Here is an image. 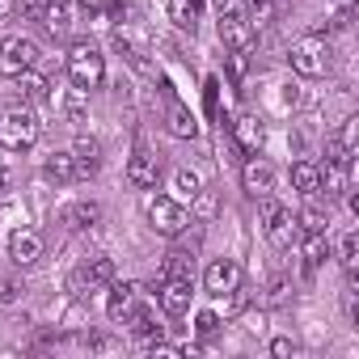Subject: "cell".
Returning <instances> with one entry per match:
<instances>
[{"label": "cell", "instance_id": "obj_28", "mask_svg": "<svg viewBox=\"0 0 359 359\" xmlns=\"http://www.w3.org/2000/svg\"><path fill=\"white\" fill-rule=\"evenodd\" d=\"M296 224H300V233H325V229H330V212L317 208V203H309V208L296 216Z\"/></svg>", "mask_w": 359, "mask_h": 359}, {"label": "cell", "instance_id": "obj_16", "mask_svg": "<svg viewBox=\"0 0 359 359\" xmlns=\"http://www.w3.org/2000/svg\"><path fill=\"white\" fill-rule=\"evenodd\" d=\"M140 309V287L135 283H110V300H106V317L118 325V321H127L131 313Z\"/></svg>", "mask_w": 359, "mask_h": 359}, {"label": "cell", "instance_id": "obj_31", "mask_svg": "<svg viewBox=\"0 0 359 359\" xmlns=\"http://www.w3.org/2000/svg\"><path fill=\"white\" fill-rule=\"evenodd\" d=\"M245 18L254 22V30L266 26V22L275 18V0H245Z\"/></svg>", "mask_w": 359, "mask_h": 359}, {"label": "cell", "instance_id": "obj_29", "mask_svg": "<svg viewBox=\"0 0 359 359\" xmlns=\"http://www.w3.org/2000/svg\"><path fill=\"white\" fill-rule=\"evenodd\" d=\"M47 177H55V182H72V177H76L72 152H51L47 156Z\"/></svg>", "mask_w": 359, "mask_h": 359}, {"label": "cell", "instance_id": "obj_10", "mask_svg": "<svg viewBox=\"0 0 359 359\" xmlns=\"http://www.w3.org/2000/svg\"><path fill=\"white\" fill-rule=\"evenodd\" d=\"M156 177H161V156L148 144H135V152L127 161V182L140 187V191H148V187H156Z\"/></svg>", "mask_w": 359, "mask_h": 359}, {"label": "cell", "instance_id": "obj_1", "mask_svg": "<svg viewBox=\"0 0 359 359\" xmlns=\"http://www.w3.org/2000/svg\"><path fill=\"white\" fill-rule=\"evenodd\" d=\"M39 144V118L26 106L0 110V148L5 152H30Z\"/></svg>", "mask_w": 359, "mask_h": 359}, {"label": "cell", "instance_id": "obj_40", "mask_svg": "<svg viewBox=\"0 0 359 359\" xmlns=\"http://www.w3.org/2000/svg\"><path fill=\"white\" fill-rule=\"evenodd\" d=\"M85 9H102V0H85Z\"/></svg>", "mask_w": 359, "mask_h": 359}, {"label": "cell", "instance_id": "obj_20", "mask_svg": "<svg viewBox=\"0 0 359 359\" xmlns=\"http://www.w3.org/2000/svg\"><path fill=\"white\" fill-rule=\"evenodd\" d=\"M165 123H169V131L177 135V140H191L195 131H199V123H195V114L182 106V102H169V110H165Z\"/></svg>", "mask_w": 359, "mask_h": 359}, {"label": "cell", "instance_id": "obj_19", "mask_svg": "<svg viewBox=\"0 0 359 359\" xmlns=\"http://www.w3.org/2000/svg\"><path fill=\"white\" fill-rule=\"evenodd\" d=\"M325 258H330V241H325V233H304V237H300V262H304V271L317 275Z\"/></svg>", "mask_w": 359, "mask_h": 359}, {"label": "cell", "instance_id": "obj_24", "mask_svg": "<svg viewBox=\"0 0 359 359\" xmlns=\"http://www.w3.org/2000/svg\"><path fill=\"white\" fill-rule=\"evenodd\" d=\"M199 191H203V177H199L195 169H177V173H173V199H177V203L195 199Z\"/></svg>", "mask_w": 359, "mask_h": 359}, {"label": "cell", "instance_id": "obj_18", "mask_svg": "<svg viewBox=\"0 0 359 359\" xmlns=\"http://www.w3.org/2000/svg\"><path fill=\"white\" fill-rule=\"evenodd\" d=\"M72 165H76V177H93L97 169H102V148H97V140H76L72 148Z\"/></svg>", "mask_w": 359, "mask_h": 359}, {"label": "cell", "instance_id": "obj_15", "mask_svg": "<svg viewBox=\"0 0 359 359\" xmlns=\"http://www.w3.org/2000/svg\"><path fill=\"white\" fill-rule=\"evenodd\" d=\"M346 187H351V165H342V161H330V156H325V165L317 169V195L338 199Z\"/></svg>", "mask_w": 359, "mask_h": 359}, {"label": "cell", "instance_id": "obj_4", "mask_svg": "<svg viewBox=\"0 0 359 359\" xmlns=\"http://www.w3.org/2000/svg\"><path fill=\"white\" fill-rule=\"evenodd\" d=\"M144 212H148L152 233H161V237H177V233H187V224H191L187 203H177L173 195H152Z\"/></svg>", "mask_w": 359, "mask_h": 359}, {"label": "cell", "instance_id": "obj_11", "mask_svg": "<svg viewBox=\"0 0 359 359\" xmlns=\"http://www.w3.org/2000/svg\"><path fill=\"white\" fill-rule=\"evenodd\" d=\"M241 187H245V195H254V199H262V195L275 191V165H271L262 152L245 161V169H241Z\"/></svg>", "mask_w": 359, "mask_h": 359}, {"label": "cell", "instance_id": "obj_23", "mask_svg": "<svg viewBox=\"0 0 359 359\" xmlns=\"http://www.w3.org/2000/svg\"><path fill=\"white\" fill-rule=\"evenodd\" d=\"M199 9H203V0H169V22L177 30H195L199 26Z\"/></svg>", "mask_w": 359, "mask_h": 359}, {"label": "cell", "instance_id": "obj_21", "mask_svg": "<svg viewBox=\"0 0 359 359\" xmlns=\"http://www.w3.org/2000/svg\"><path fill=\"white\" fill-rule=\"evenodd\" d=\"M18 93H22L26 102H47V97H51V81H47L43 72L26 68V72L18 76Z\"/></svg>", "mask_w": 359, "mask_h": 359}, {"label": "cell", "instance_id": "obj_35", "mask_svg": "<svg viewBox=\"0 0 359 359\" xmlns=\"http://www.w3.org/2000/svg\"><path fill=\"white\" fill-rule=\"evenodd\" d=\"M195 330H199V334H216V330H220V313L203 309V313H199V325H195Z\"/></svg>", "mask_w": 359, "mask_h": 359}, {"label": "cell", "instance_id": "obj_25", "mask_svg": "<svg viewBox=\"0 0 359 359\" xmlns=\"http://www.w3.org/2000/svg\"><path fill=\"white\" fill-rule=\"evenodd\" d=\"M292 187H296L304 199L317 195V165H313V161H296V165H292Z\"/></svg>", "mask_w": 359, "mask_h": 359}, {"label": "cell", "instance_id": "obj_7", "mask_svg": "<svg viewBox=\"0 0 359 359\" xmlns=\"http://www.w3.org/2000/svg\"><path fill=\"white\" fill-rule=\"evenodd\" d=\"M216 30H220V43L229 51H237V55H245L254 47V22L245 13H237V9H220V26Z\"/></svg>", "mask_w": 359, "mask_h": 359}, {"label": "cell", "instance_id": "obj_5", "mask_svg": "<svg viewBox=\"0 0 359 359\" xmlns=\"http://www.w3.org/2000/svg\"><path fill=\"white\" fill-rule=\"evenodd\" d=\"M262 224H266L271 245H279V250H287V245L300 237V224H296L292 208H283L275 195H262Z\"/></svg>", "mask_w": 359, "mask_h": 359}, {"label": "cell", "instance_id": "obj_13", "mask_svg": "<svg viewBox=\"0 0 359 359\" xmlns=\"http://www.w3.org/2000/svg\"><path fill=\"white\" fill-rule=\"evenodd\" d=\"M106 283H114V258H106V254L89 258V262L72 275V292H76V296H81L85 287H106Z\"/></svg>", "mask_w": 359, "mask_h": 359}, {"label": "cell", "instance_id": "obj_9", "mask_svg": "<svg viewBox=\"0 0 359 359\" xmlns=\"http://www.w3.org/2000/svg\"><path fill=\"white\" fill-rule=\"evenodd\" d=\"M233 140H237V148L245 156H258L266 148V123H262V114H254V110L237 114L233 118Z\"/></svg>", "mask_w": 359, "mask_h": 359}, {"label": "cell", "instance_id": "obj_27", "mask_svg": "<svg viewBox=\"0 0 359 359\" xmlns=\"http://www.w3.org/2000/svg\"><path fill=\"white\" fill-rule=\"evenodd\" d=\"M161 275H169V279H191V283H195V258L177 250V254L165 258V271H161Z\"/></svg>", "mask_w": 359, "mask_h": 359}, {"label": "cell", "instance_id": "obj_39", "mask_svg": "<svg viewBox=\"0 0 359 359\" xmlns=\"http://www.w3.org/2000/svg\"><path fill=\"white\" fill-rule=\"evenodd\" d=\"M271 351H275V355H292V351H296V342H292V338H275V342H271Z\"/></svg>", "mask_w": 359, "mask_h": 359}, {"label": "cell", "instance_id": "obj_38", "mask_svg": "<svg viewBox=\"0 0 359 359\" xmlns=\"http://www.w3.org/2000/svg\"><path fill=\"white\" fill-rule=\"evenodd\" d=\"M89 346H93V351H114L118 342H114V338H106V334H97V338H89Z\"/></svg>", "mask_w": 359, "mask_h": 359}, {"label": "cell", "instance_id": "obj_8", "mask_svg": "<svg viewBox=\"0 0 359 359\" xmlns=\"http://www.w3.org/2000/svg\"><path fill=\"white\" fill-rule=\"evenodd\" d=\"M241 262L237 258H216L208 271H203V287H208V296H216V300H224V296H233L237 287H241Z\"/></svg>", "mask_w": 359, "mask_h": 359}, {"label": "cell", "instance_id": "obj_17", "mask_svg": "<svg viewBox=\"0 0 359 359\" xmlns=\"http://www.w3.org/2000/svg\"><path fill=\"white\" fill-rule=\"evenodd\" d=\"M97 220H102V208H97V203H89V199L68 203V208L60 212V224H68L72 233H85V229H93Z\"/></svg>", "mask_w": 359, "mask_h": 359}, {"label": "cell", "instance_id": "obj_30", "mask_svg": "<svg viewBox=\"0 0 359 359\" xmlns=\"http://www.w3.org/2000/svg\"><path fill=\"white\" fill-rule=\"evenodd\" d=\"M43 26H47L51 34H68V26H72V18H68V5L51 0V5L43 9Z\"/></svg>", "mask_w": 359, "mask_h": 359}, {"label": "cell", "instance_id": "obj_37", "mask_svg": "<svg viewBox=\"0 0 359 359\" xmlns=\"http://www.w3.org/2000/svg\"><path fill=\"white\" fill-rule=\"evenodd\" d=\"M9 177H13V165H9L5 148H0V187H9Z\"/></svg>", "mask_w": 359, "mask_h": 359}, {"label": "cell", "instance_id": "obj_2", "mask_svg": "<svg viewBox=\"0 0 359 359\" xmlns=\"http://www.w3.org/2000/svg\"><path fill=\"white\" fill-rule=\"evenodd\" d=\"M330 60H334V51H330L325 34H304L287 51V64H292L296 76H325L330 72Z\"/></svg>", "mask_w": 359, "mask_h": 359}, {"label": "cell", "instance_id": "obj_41", "mask_svg": "<svg viewBox=\"0 0 359 359\" xmlns=\"http://www.w3.org/2000/svg\"><path fill=\"white\" fill-rule=\"evenodd\" d=\"M60 5H68V0H60Z\"/></svg>", "mask_w": 359, "mask_h": 359}, {"label": "cell", "instance_id": "obj_14", "mask_svg": "<svg viewBox=\"0 0 359 359\" xmlns=\"http://www.w3.org/2000/svg\"><path fill=\"white\" fill-rule=\"evenodd\" d=\"M9 258H13L18 266H34V262L43 258V237H39L34 229H13V233H9Z\"/></svg>", "mask_w": 359, "mask_h": 359}, {"label": "cell", "instance_id": "obj_6", "mask_svg": "<svg viewBox=\"0 0 359 359\" xmlns=\"http://www.w3.org/2000/svg\"><path fill=\"white\" fill-rule=\"evenodd\" d=\"M34 60H39V47L26 34H9L5 43H0V76L18 81L26 68H34Z\"/></svg>", "mask_w": 359, "mask_h": 359}, {"label": "cell", "instance_id": "obj_36", "mask_svg": "<svg viewBox=\"0 0 359 359\" xmlns=\"http://www.w3.org/2000/svg\"><path fill=\"white\" fill-rule=\"evenodd\" d=\"M18 296H22V287H18V283H9V279L0 283V304H13Z\"/></svg>", "mask_w": 359, "mask_h": 359}, {"label": "cell", "instance_id": "obj_3", "mask_svg": "<svg viewBox=\"0 0 359 359\" xmlns=\"http://www.w3.org/2000/svg\"><path fill=\"white\" fill-rule=\"evenodd\" d=\"M68 76H72V85L76 89H102V81H106V60H102V51L93 47V43H72V51H68Z\"/></svg>", "mask_w": 359, "mask_h": 359}, {"label": "cell", "instance_id": "obj_22", "mask_svg": "<svg viewBox=\"0 0 359 359\" xmlns=\"http://www.w3.org/2000/svg\"><path fill=\"white\" fill-rule=\"evenodd\" d=\"M296 102H300V93H296V85H271V93H266V110L271 114H279V118H287L292 110H296Z\"/></svg>", "mask_w": 359, "mask_h": 359}, {"label": "cell", "instance_id": "obj_26", "mask_svg": "<svg viewBox=\"0 0 359 359\" xmlns=\"http://www.w3.org/2000/svg\"><path fill=\"white\" fill-rule=\"evenodd\" d=\"M127 325H131V334L144 338V342H156V338H161V325H156V317H152L148 309H135V313L127 317Z\"/></svg>", "mask_w": 359, "mask_h": 359}, {"label": "cell", "instance_id": "obj_34", "mask_svg": "<svg viewBox=\"0 0 359 359\" xmlns=\"http://www.w3.org/2000/svg\"><path fill=\"white\" fill-rule=\"evenodd\" d=\"M191 203H195V216H203V220H208V216H216V191H208V187H203Z\"/></svg>", "mask_w": 359, "mask_h": 359}, {"label": "cell", "instance_id": "obj_32", "mask_svg": "<svg viewBox=\"0 0 359 359\" xmlns=\"http://www.w3.org/2000/svg\"><path fill=\"white\" fill-rule=\"evenodd\" d=\"M64 114H68V123H85V89H72V93H68Z\"/></svg>", "mask_w": 359, "mask_h": 359}, {"label": "cell", "instance_id": "obj_12", "mask_svg": "<svg viewBox=\"0 0 359 359\" xmlns=\"http://www.w3.org/2000/svg\"><path fill=\"white\" fill-rule=\"evenodd\" d=\"M191 279H161V287H156V300H161V309L169 313V317H182V313H191Z\"/></svg>", "mask_w": 359, "mask_h": 359}, {"label": "cell", "instance_id": "obj_33", "mask_svg": "<svg viewBox=\"0 0 359 359\" xmlns=\"http://www.w3.org/2000/svg\"><path fill=\"white\" fill-rule=\"evenodd\" d=\"M342 266H346V271L359 266V233H346V237H342Z\"/></svg>", "mask_w": 359, "mask_h": 359}]
</instances>
